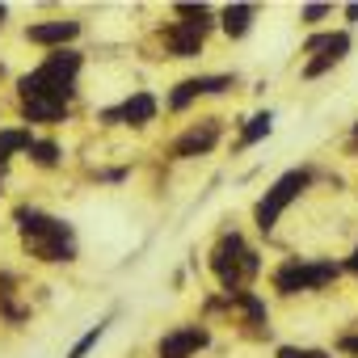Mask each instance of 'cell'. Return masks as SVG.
<instances>
[{"label": "cell", "mask_w": 358, "mask_h": 358, "mask_svg": "<svg viewBox=\"0 0 358 358\" xmlns=\"http://www.w3.org/2000/svg\"><path fill=\"white\" fill-rule=\"evenodd\" d=\"M17 228H22V245L38 262H72L76 257V236H72V228L64 220L22 207L17 211Z\"/></svg>", "instance_id": "6da1fadb"}, {"label": "cell", "mask_w": 358, "mask_h": 358, "mask_svg": "<svg viewBox=\"0 0 358 358\" xmlns=\"http://www.w3.org/2000/svg\"><path fill=\"white\" fill-rule=\"evenodd\" d=\"M76 72H80V55L76 51H55V55L43 59L38 72H30L22 80V97H51V101H64L68 106Z\"/></svg>", "instance_id": "7a4b0ae2"}, {"label": "cell", "mask_w": 358, "mask_h": 358, "mask_svg": "<svg viewBox=\"0 0 358 358\" xmlns=\"http://www.w3.org/2000/svg\"><path fill=\"white\" fill-rule=\"evenodd\" d=\"M211 270H215V278L228 287V295L232 291H245L253 278H257V270H262V262H257V253L232 232V236H224L215 249H211Z\"/></svg>", "instance_id": "3957f363"}, {"label": "cell", "mask_w": 358, "mask_h": 358, "mask_svg": "<svg viewBox=\"0 0 358 358\" xmlns=\"http://www.w3.org/2000/svg\"><path fill=\"white\" fill-rule=\"evenodd\" d=\"M337 274H341V266H333V262H287L274 270V287L282 295H295V291H316V287L333 282Z\"/></svg>", "instance_id": "277c9868"}, {"label": "cell", "mask_w": 358, "mask_h": 358, "mask_svg": "<svg viewBox=\"0 0 358 358\" xmlns=\"http://www.w3.org/2000/svg\"><path fill=\"white\" fill-rule=\"evenodd\" d=\"M303 186H308V173H303V169L282 173L278 182L266 190V199L257 203V211H253V215H257V228H262V232H270V228L278 224V215H282V211L299 199V190H303Z\"/></svg>", "instance_id": "5b68a950"}, {"label": "cell", "mask_w": 358, "mask_h": 358, "mask_svg": "<svg viewBox=\"0 0 358 358\" xmlns=\"http://www.w3.org/2000/svg\"><path fill=\"white\" fill-rule=\"evenodd\" d=\"M308 51H316V59H308L303 76H320V72H329L333 64H341V55L350 51V34H320V38L308 43Z\"/></svg>", "instance_id": "8992f818"}, {"label": "cell", "mask_w": 358, "mask_h": 358, "mask_svg": "<svg viewBox=\"0 0 358 358\" xmlns=\"http://www.w3.org/2000/svg\"><path fill=\"white\" fill-rule=\"evenodd\" d=\"M211 341V333L207 329H199V324H186V329H173L169 337H160V358H190V354H199L203 345Z\"/></svg>", "instance_id": "52a82bcc"}, {"label": "cell", "mask_w": 358, "mask_h": 358, "mask_svg": "<svg viewBox=\"0 0 358 358\" xmlns=\"http://www.w3.org/2000/svg\"><path fill=\"white\" fill-rule=\"evenodd\" d=\"M215 139H220V118H207V122L190 127L182 139H177V143H173V152H177V156H203V152H211V148H215Z\"/></svg>", "instance_id": "ba28073f"}, {"label": "cell", "mask_w": 358, "mask_h": 358, "mask_svg": "<svg viewBox=\"0 0 358 358\" xmlns=\"http://www.w3.org/2000/svg\"><path fill=\"white\" fill-rule=\"evenodd\" d=\"M152 114H156V97H152V93H135V97H127L122 106L106 110L101 118H106V122H131V127H139V122H152Z\"/></svg>", "instance_id": "9c48e42d"}, {"label": "cell", "mask_w": 358, "mask_h": 358, "mask_svg": "<svg viewBox=\"0 0 358 358\" xmlns=\"http://www.w3.org/2000/svg\"><path fill=\"white\" fill-rule=\"evenodd\" d=\"M232 80L228 76H199V80H182V85H177V93L169 97V106L173 110H186L194 97H203V93H220V89H228Z\"/></svg>", "instance_id": "30bf717a"}, {"label": "cell", "mask_w": 358, "mask_h": 358, "mask_svg": "<svg viewBox=\"0 0 358 358\" xmlns=\"http://www.w3.org/2000/svg\"><path fill=\"white\" fill-rule=\"evenodd\" d=\"M80 34V22H43V26H30L26 38L38 43V47H55V43H72Z\"/></svg>", "instance_id": "8fae6325"}, {"label": "cell", "mask_w": 358, "mask_h": 358, "mask_svg": "<svg viewBox=\"0 0 358 358\" xmlns=\"http://www.w3.org/2000/svg\"><path fill=\"white\" fill-rule=\"evenodd\" d=\"M164 43H169V51L177 55V59H190V55H199L203 51V30H194V26H173L169 34H164Z\"/></svg>", "instance_id": "7c38bea8"}, {"label": "cell", "mask_w": 358, "mask_h": 358, "mask_svg": "<svg viewBox=\"0 0 358 358\" xmlns=\"http://www.w3.org/2000/svg\"><path fill=\"white\" fill-rule=\"evenodd\" d=\"M22 114L30 122H59L68 114V106L64 101H51V97H22Z\"/></svg>", "instance_id": "4fadbf2b"}, {"label": "cell", "mask_w": 358, "mask_h": 358, "mask_svg": "<svg viewBox=\"0 0 358 358\" xmlns=\"http://www.w3.org/2000/svg\"><path fill=\"white\" fill-rule=\"evenodd\" d=\"M249 22H253V5H228V9H224V30H228L232 38H241V34L249 30Z\"/></svg>", "instance_id": "5bb4252c"}, {"label": "cell", "mask_w": 358, "mask_h": 358, "mask_svg": "<svg viewBox=\"0 0 358 358\" xmlns=\"http://www.w3.org/2000/svg\"><path fill=\"white\" fill-rule=\"evenodd\" d=\"M34 139H30V131H0V169H5V160L13 156V152H26Z\"/></svg>", "instance_id": "9a60e30c"}, {"label": "cell", "mask_w": 358, "mask_h": 358, "mask_svg": "<svg viewBox=\"0 0 358 358\" xmlns=\"http://www.w3.org/2000/svg\"><path fill=\"white\" fill-rule=\"evenodd\" d=\"M0 312H5L9 320H26V308L13 303V278L9 274H0Z\"/></svg>", "instance_id": "2e32d148"}, {"label": "cell", "mask_w": 358, "mask_h": 358, "mask_svg": "<svg viewBox=\"0 0 358 358\" xmlns=\"http://www.w3.org/2000/svg\"><path fill=\"white\" fill-rule=\"evenodd\" d=\"M177 17H186V26H194V30H203V34H207V26H211V9H207V5H177Z\"/></svg>", "instance_id": "e0dca14e"}, {"label": "cell", "mask_w": 358, "mask_h": 358, "mask_svg": "<svg viewBox=\"0 0 358 358\" xmlns=\"http://www.w3.org/2000/svg\"><path fill=\"white\" fill-rule=\"evenodd\" d=\"M270 122H274L270 114H257V118H249V127L241 131V143H257L262 135H270Z\"/></svg>", "instance_id": "ac0fdd59"}, {"label": "cell", "mask_w": 358, "mask_h": 358, "mask_svg": "<svg viewBox=\"0 0 358 358\" xmlns=\"http://www.w3.org/2000/svg\"><path fill=\"white\" fill-rule=\"evenodd\" d=\"M30 152H34V160H38V164H55V160H59V148H55L51 139H38V143H30Z\"/></svg>", "instance_id": "d6986e66"}, {"label": "cell", "mask_w": 358, "mask_h": 358, "mask_svg": "<svg viewBox=\"0 0 358 358\" xmlns=\"http://www.w3.org/2000/svg\"><path fill=\"white\" fill-rule=\"evenodd\" d=\"M101 333H106V324H97V329H89V333H85V337H80V341L72 345V354H68V358H85V354H89V350L97 345V337H101Z\"/></svg>", "instance_id": "ffe728a7"}, {"label": "cell", "mask_w": 358, "mask_h": 358, "mask_svg": "<svg viewBox=\"0 0 358 358\" xmlns=\"http://www.w3.org/2000/svg\"><path fill=\"white\" fill-rule=\"evenodd\" d=\"M278 358H329L324 350H295V345H282Z\"/></svg>", "instance_id": "44dd1931"}, {"label": "cell", "mask_w": 358, "mask_h": 358, "mask_svg": "<svg viewBox=\"0 0 358 358\" xmlns=\"http://www.w3.org/2000/svg\"><path fill=\"white\" fill-rule=\"evenodd\" d=\"M337 345H341L345 354H354V358H358V333H345V337H341Z\"/></svg>", "instance_id": "7402d4cb"}, {"label": "cell", "mask_w": 358, "mask_h": 358, "mask_svg": "<svg viewBox=\"0 0 358 358\" xmlns=\"http://www.w3.org/2000/svg\"><path fill=\"white\" fill-rule=\"evenodd\" d=\"M324 13H329V5H308V9H303V17H308V22H320Z\"/></svg>", "instance_id": "603a6c76"}, {"label": "cell", "mask_w": 358, "mask_h": 358, "mask_svg": "<svg viewBox=\"0 0 358 358\" xmlns=\"http://www.w3.org/2000/svg\"><path fill=\"white\" fill-rule=\"evenodd\" d=\"M345 270H354V274H358V249H354V257L345 262Z\"/></svg>", "instance_id": "cb8c5ba5"}, {"label": "cell", "mask_w": 358, "mask_h": 358, "mask_svg": "<svg viewBox=\"0 0 358 358\" xmlns=\"http://www.w3.org/2000/svg\"><path fill=\"white\" fill-rule=\"evenodd\" d=\"M345 17H350V22H358V5H350V9H345Z\"/></svg>", "instance_id": "d4e9b609"}, {"label": "cell", "mask_w": 358, "mask_h": 358, "mask_svg": "<svg viewBox=\"0 0 358 358\" xmlns=\"http://www.w3.org/2000/svg\"><path fill=\"white\" fill-rule=\"evenodd\" d=\"M0 26H5V5H0Z\"/></svg>", "instance_id": "484cf974"}, {"label": "cell", "mask_w": 358, "mask_h": 358, "mask_svg": "<svg viewBox=\"0 0 358 358\" xmlns=\"http://www.w3.org/2000/svg\"><path fill=\"white\" fill-rule=\"evenodd\" d=\"M354 139H358V127H354Z\"/></svg>", "instance_id": "4316f807"}]
</instances>
